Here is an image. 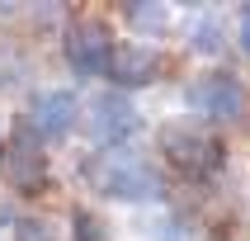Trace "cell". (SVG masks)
<instances>
[{"mask_svg":"<svg viewBox=\"0 0 250 241\" xmlns=\"http://www.w3.org/2000/svg\"><path fill=\"white\" fill-rule=\"evenodd\" d=\"M19 123L38 142H62V137H71V128L81 123V99L71 95V90H38V95L28 99V109H24Z\"/></svg>","mask_w":250,"mask_h":241,"instance_id":"8","label":"cell"},{"mask_svg":"<svg viewBox=\"0 0 250 241\" xmlns=\"http://www.w3.org/2000/svg\"><path fill=\"white\" fill-rule=\"evenodd\" d=\"M123 19L137 33H146V38H161V33L175 28V10L170 5H142V0H132V5H123Z\"/></svg>","mask_w":250,"mask_h":241,"instance_id":"9","label":"cell"},{"mask_svg":"<svg viewBox=\"0 0 250 241\" xmlns=\"http://www.w3.org/2000/svg\"><path fill=\"white\" fill-rule=\"evenodd\" d=\"M81 128L95 137L99 152H113L137 132V104L127 95H118V90H99L81 104Z\"/></svg>","mask_w":250,"mask_h":241,"instance_id":"5","label":"cell"},{"mask_svg":"<svg viewBox=\"0 0 250 241\" xmlns=\"http://www.w3.org/2000/svg\"><path fill=\"white\" fill-rule=\"evenodd\" d=\"M14 227H19V241H66L52 218H14Z\"/></svg>","mask_w":250,"mask_h":241,"instance_id":"11","label":"cell"},{"mask_svg":"<svg viewBox=\"0 0 250 241\" xmlns=\"http://www.w3.org/2000/svg\"><path fill=\"white\" fill-rule=\"evenodd\" d=\"M113 28L104 14H76L66 28H62V57L76 76H104L109 66V52H113Z\"/></svg>","mask_w":250,"mask_h":241,"instance_id":"4","label":"cell"},{"mask_svg":"<svg viewBox=\"0 0 250 241\" xmlns=\"http://www.w3.org/2000/svg\"><path fill=\"white\" fill-rule=\"evenodd\" d=\"M104 76H109V85L123 95V90H142V85H156L161 76H166V52L156 47V43H113L109 52V66H104Z\"/></svg>","mask_w":250,"mask_h":241,"instance_id":"7","label":"cell"},{"mask_svg":"<svg viewBox=\"0 0 250 241\" xmlns=\"http://www.w3.org/2000/svg\"><path fill=\"white\" fill-rule=\"evenodd\" d=\"M222 19H217V14H198L194 24H189V38H194V47L198 52H217V47H222Z\"/></svg>","mask_w":250,"mask_h":241,"instance_id":"10","label":"cell"},{"mask_svg":"<svg viewBox=\"0 0 250 241\" xmlns=\"http://www.w3.org/2000/svg\"><path fill=\"white\" fill-rule=\"evenodd\" d=\"M156 147L166 156V166L180 170L184 180H212L227 166L222 137L208 132V128H194V123H166L156 132Z\"/></svg>","mask_w":250,"mask_h":241,"instance_id":"2","label":"cell"},{"mask_svg":"<svg viewBox=\"0 0 250 241\" xmlns=\"http://www.w3.org/2000/svg\"><path fill=\"white\" fill-rule=\"evenodd\" d=\"M236 43H241V52L250 57V5L241 10V19H236Z\"/></svg>","mask_w":250,"mask_h":241,"instance_id":"12","label":"cell"},{"mask_svg":"<svg viewBox=\"0 0 250 241\" xmlns=\"http://www.w3.org/2000/svg\"><path fill=\"white\" fill-rule=\"evenodd\" d=\"M81 180L90 184V194L109 198V203H146V198L166 194L161 175L123 147H113V152L95 147L90 156H81Z\"/></svg>","mask_w":250,"mask_h":241,"instance_id":"1","label":"cell"},{"mask_svg":"<svg viewBox=\"0 0 250 241\" xmlns=\"http://www.w3.org/2000/svg\"><path fill=\"white\" fill-rule=\"evenodd\" d=\"M189 99L212 123H241L250 113V85L241 81L236 71H208V76H198Z\"/></svg>","mask_w":250,"mask_h":241,"instance_id":"6","label":"cell"},{"mask_svg":"<svg viewBox=\"0 0 250 241\" xmlns=\"http://www.w3.org/2000/svg\"><path fill=\"white\" fill-rule=\"evenodd\" d=\"M0 184L10 194H28V198L52 189V161L24 123H14V132L0 142Z\"/></svg>","mask_w":250,"mask_h":241,"instance_id":"3","label":"cell"},{"mask_svg":"<svg viewBox=\"0 0 250 241\" xmlns=\"http://www.w3.org/2000/svg\"><path fill=\"white\" fill-rule=\"evenodd\" d=\"M0 227H14V208L5 203V198H0Z\"/></svg>","mask_w":250,"mask_h":241,"instance_id":"13","label":"cell"}]
</instances>
